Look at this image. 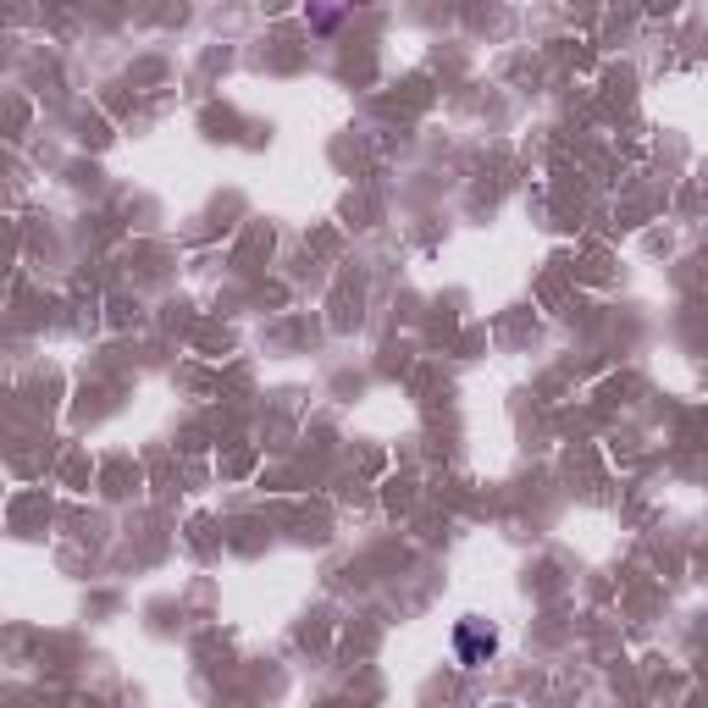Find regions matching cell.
Returning <instances> with one entry per match:
<instances>
[{"label":"cell","mask_w":708,"mask_h":708,"mask_svg":"<svg viewBox=\"0 0 708 708\" xmlns=\"http://www.w3.org/2000/svg\"><path fill=\"white\" fill-rule=\"evenodd\" d=\"M499 653V632L488 620H459L454 625V659L465 664V670H477V664H488Z\"/></svg>","instance_id":"1"}]
</instances>
